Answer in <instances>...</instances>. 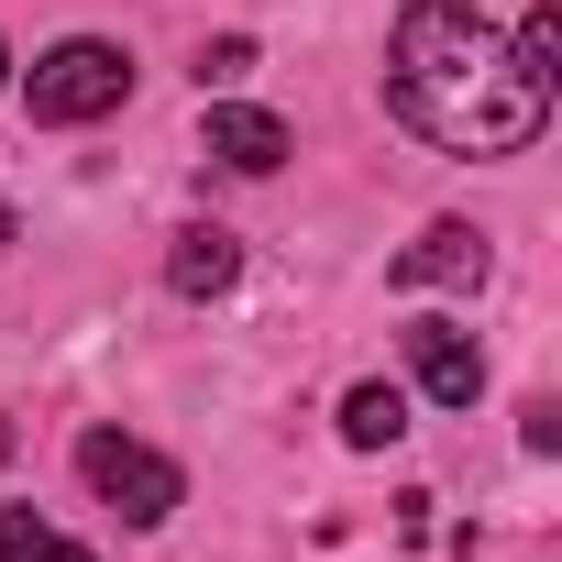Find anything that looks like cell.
Here are the masks:
<instances>
[{
    "instance_id": "obj_1",
    "label": "cell",
    "mask_w": 562,
    "mask_h": 562,
    "mask_svg": "<svg viewBox=\"0 0 562 562\" xmlns=\"http://www.w3.org/2000/svg\"><path fill=\"white\" fill-rule=\"evenodd\" d=\"M386 111L441 155H518L551 122V78L463 0H408L386 34Z\"/></svg>"
},
{
    "instance_id": "obj_2",
    "label": "cell",
    "mask_w": 562,
    "mask_h": 562,
    "mask_svg": "<svg viewBox=\"0 0 562 562\" xmlns=\"http://www.w3.org/2000/svg\"><path fill=\"white\" fill-rule=\"evenodd\" d=\"M23 100H34V122H56V133H67V122H111V111L133 100V56L100 45V34H67L56 56H34V89H23Z\"/></svg>"
},
{
    "instance_id": "obj_3",
    "label": "cell",
    "mask_w": 562,
    "mask_h": 562,
    "mask_svg": "<svg viewBox=\"0 0 562 562\" xmlns=\"http://www.w3.org/2000/svg\"><path fill=\"white\" fill-rule=\"evenodd\" d=\"M78 474H89V496H100L111 518H133V529H166L177 496H188V474H177L166 452H144L133 430H89V441H78Z\"/></svg>"
},
{
    "instance_id": "obj_4",
    "label": "cell",
    "mask_w": 562,
    "mask_h": 562,
    "mask_svg": "<svg viewBox=\"0 0 562 562\" xmlns=\"http://www.w3.org/2000/svg\"><path fill=\"white\" fill-rule=\"evenodd\" d=\"M386 288H485V232H474V221H430V232L386 265Z\"/></svg>"
},
{
    "instance_id": "obj_5",
    "label": "cell",
    "mask_w": 562,
    "mask_h": 562,
    "mask_svg": "<svg viewBox=\"0 0 562 562\" xmlns=\"http://www.w3.org/2000/svg\"><path fill=\"white\" fill-rule=\"evenodd\" d=\"M408 364H419V386H430L441 408H474V397H485V353H474V331H452V321H419V331H408Z\"/></svg>"
},
{
    "instance_id": "obj_6",
    "label": "cell",
    "mask_w": 562,
    "mask_h": 562,
    "mask_svg": "<svg viewBox=\"0 0 562 562\" xmlns=\"http://www.w3.org/2000/svg\"><path fill=\"white\" fill-rule=\"evenodd\" d=\"M232 276H243V243H232L221 221H188V232L166 243V288H177V299H221Z\"/></svg>"
},
{
    "instance_id": "obj_7",
    "label": "cell",
    "mask_w": 562,
    "mask_h": 562,
    "mask_svg": "<svg viewBox=\"0 0 562 562\" xmlns=\"http://www.w3.org/2000/svg\"><path fill=\"white\" fill-rule=\"evenodd\" d=\"M210 155L232 177H276V166H288V122H276V111H210Z\"/></svg>"
},
{
    "instance_id": "obj_8",
    "label": "cell",
    "mask_w": 562,
    "mask_h": 562,
    "mask_svg": "<svg viewBox=\"0 0 562 562\" xmlns=\"http://www.w3.org/2000/svg\"><path fill=\"white\" fill-rule=\"evenodd\" d=\"M397 430H408V397H397V386H353V397H342V441H353V452H386Z\"/></svg>"
},
{
    "instance_id": "obj_9",
    "label": "cell",
    "mask_w": 562,
    "mask_h": 562,
    "mask_svg": "<svg viewBox=\"0 0 562 562\" xmlns=\"http://www.w3.org/2000/svg\"><path fill=\"white\" fill-rule=\"evenodd\" d=\"M0 562H89L67 529H45L34 507H0Z\"/></svg>"
},
{
    "instance_id": "obj_10",
    "label": "cell",
    "mask_w": 562,
    "mask_h": 562,
    "mask_svg": "<svg viewBox=\"0 0 562 562\" xmlns=\"http://www.w3.org/2000/svg\"><path fill=\"white\" fill-rule=\"evenodd\" d=\"M518 56H529V67H540V78H551V56H562V12H551V0H540V12H529V23H518Z\"/></svg>"
},
{
    "instance_id": "obj_11",
    "label": "cell",
    "mask_w": 562,
    "mask_h": 562,
    "mask_svg": "<svg viewBox=\"0 0 562 562\" xmlns=\"http://www.w3.org/2000/svg\"><path fill=\"white\" fill-rule=\"evenodd\" d=\"M243 67H254V45H243V34H221V45H210V56H199V89H232V78H243Z\"/></svg>"
},
{
    "instance_id": "obj_12",
    "label": "cell",
    "mask_w": 562,
    "mask_h": 562,
    "mask_svg": "<svg viewBox=\"0 0 562 562\" xmlns=\"http://www.w3.org/2000/svg\"><path fill=\"white\" fill-rule=\"evenodd\" d=\"M0 254H12V199H0Z\"/></svg>"
},
{
    "instance_id": "obj_13",
    "label": "cell",
    "mask_w": 562,
    "mask_h": 562,
    "mask_svg": "<svg viewBox=\"0 0 562 562\" xmlns=\"http://www.w3.org/2000/svg\"><path fill=\"white\" fill-rule=\"evenodd\" d=\"M0 463H12V430H0Z\"/></svg>"
},
{
    "instance_id": "obj_14",
    "label": "cell",
    "mask_w": 562,
    "mask_h": 562,
    "mask_svg": "<svg viewBox=\"0 0 562 562\" xmlns=\"http://www.w3.org/2000/svg\"><path fill=\"white\" fill-rule=\"evenodd\" d=\"M0 67H12V56H0Z\"/></svg>"
}]
</instances>
